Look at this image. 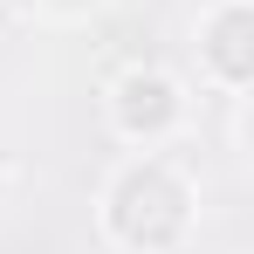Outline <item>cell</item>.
I'll return each instance as SVG.
<instances>
[{
    "label": "cell",
    "mask_w": 254,
    "mask_h": 254,
    "mask_svg": "<svg viewBox=\"0 0 254 254\" xmlns=\"http://www.w3.org/2000/svg\"><path fill=\"white\" fill-rule=\"evenodd\" d=\"M165 117H172V89L158 76H130L124 83V124L130 130H158Z\"/></svg>",
    "instance_id": "cell-1"
},
{
    "label": "cell",
    "mask_w": 254,
    "mask_h": 254,
    "mask_svg": "<svg viewBox=\"0 0 254 254\" xmlns=\"http://www.w3.org/2000/svg\"><path fill=\"white\" fill-rule=\"evenodd\" d=\"M241 28H248L241 14H227V21H220V69H227V76H241V69H248V55H241Z\"/></svg>",
    "instance_id": "cell-2"
}]
</instances>
